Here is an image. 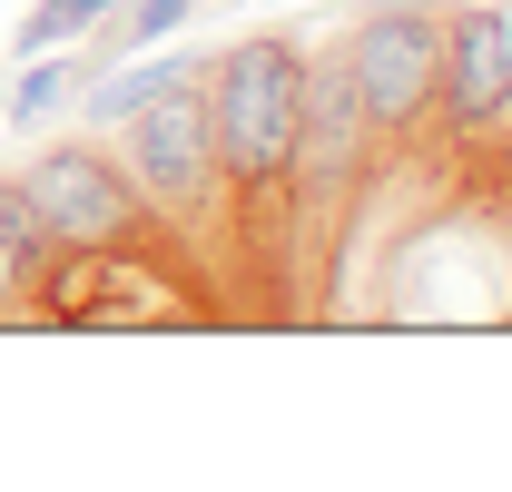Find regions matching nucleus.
Here are the masks:
<instances>
[{
  "label": "nucleus",
  "mask_w": 512,
  "mask_h": 492,
  "mask_svg": "<svg viewBox=\"0 0 512 492\" xmlns=\"http://www.w3.org/2000/svg\"><path fill=\"white\" fill-rule=\"evenodd\" d=\"M296 109H306V40L296 30H247L237 50L207 60L217 178L256 207V227H266V197L286 187V158H296Z\"/></svg>",
  "instance_id": "obj_1"
},
{
  "label": "nucleus",
  "mask_w": 512,
  "mask_h": 492,
  "mask_svg": "<svg viewBox=\"0 0 512 492\" xmlns=\"http://www.w3.org/2000/svg\"><path fill=\"white\" fill-rule=\"evenodd\" d=\"M444 10L453 0H384L365 10L335 50H345V79H355V109L375 138H414L434 119V79H444Z\"/></svg>",
  "instance_id": "obj_2"
},
{
  "label": "nucleus",
  "mask_w": 512,
  "mask_h": 492,
  "mask_svg": "<svg viewBox=\"0 0 512 492\" xmlns=\"http://www.w3.org/2000/svg\"><path fill=\"white\" fill-rule=\"evenodd\" d=\"M128 178L138 197L168 217V227H207L217 217V138H207V69L158 79L138 109H128Z\"/></svg>",
  "instance_id": "obj_3"
},
{
  "label": "nucleus",
  "mask_w": 512,
  "mask_h": 492,
  "mask_svg": "<svg viewBox=\"0 0 512 492\" xmlns=\"http://www.w3.org/2000/svg\"><path fill=\"white\" fill-rule=\"evenodd\" d=\"M10 178L30 187L40 227H50V237H69V246H138V237H148L138 178H128L109 148H89V138L40 148V158H30V168H10Z\"/></svg>",
  "instance_id": "obj_4"
},
{
  "label": "nucleus",
  "mask_w": 512,
  "mask_h": 492,
  "mask_svg": "<svg viewBox=\"0 0 512 492\" xmlns=\"http://www.w3.org/2000/svg\"><path fill=\"white\" fill-rule=\"evenodd\" d=\"M355 158H365V109H355V79H345V50L306 60V109H296V158H286V187L335 217L345 187H355Z\"/></svg>",
  "instance_id": "obj_5"
},
{
  "label": "nucleus",
  "mask_w": 512,
  "mask_h": 492,
  "mask_svg": "<svg viewBox=\"0 0 512 492\" xmlns=\"http://www.w3.org/2000/svg\"><path fill=\"white\" fill-rule=\"evenodd\" d=\"M434 99H444V119L463 138L512 119V10H493V0H453L444 10V79H434Z\"/></svg>",
  "instance_id": "obj_6"
},
{
  "label": "nucleus",
  "mask_w": 512,
  "mask_h": 492,
  "mask_svg": "<svg viewBox=\"0 0 512 492\" xmlns=\"http://www.w3.org/2000/svg\"><path fill=\"white\" fill-rule=\"evenodd\" d=\"M79 79H89V60H30L20 79H10L0 119H10V128H40V119H50V109L69 99V89H79Z\"/></svg>",
  "instance_id": "obj_7"
},
{
  "label": "nucleus",
  "mask_w": 512,
  "mask_h": 492,
  "mask_svg": "<svg viewBox=\"0 0 512 492\" xmlns=\"http://www.w3.org/2000/svg\"><path fill=\"white\" fill-rule=\"evenodd\" d=\"M188 20H197V0H119L99 50H109V60H119V50H158V40H168V30H188Z\"/></svg>",
  "instance_id": "obj_8"
},
{
  "label": "nucleus",
  "mask_w": 512,
  "mask_h": 492,
  "mask_svg": "<svg viewBox=\"0 0 512 492\" xmlns=\"http://www.w3.org/2000/svg\"><path fill=\"white\" fill-rule=\"evenodd\" d=\"M69 30H89V20H79L69 0H30V20L10 30V50H20V60H40V50H60Z\"/></svg>",
  "instance_id": "obj_9"
},
{
  "label": "nucleus",
  "mask_w": 512,
  "mask_h": 492,
  "mask_svg": "<svg viewBox=\"0 0 512 492\" xmlns=\"http://www.w3.org/2000/svg\"><path fill=\"white\" fill-rule=\"evenodd\" d=\"M0 246H10V256H40V246H50V227H40V207H30L20 178H0Z\"/></svg>",
  "instance_id": "obj_10"
},
{
  "label": "nucleus",
  "mask_w": 512,
  "mask_h": 492,
  "mask_svg": "<svg viewBox=\"0 0 512 492\" xmlns=\"http://www.w3.org/2000/svg\"><path fill=\"white\" fill-rule=\"evenodd\" d=\"M178 69H207V60H158V69H128V79H109V89H99V109H89V119H128V109H138V99H148L158 79H178Z\"/></svg>",
  "instance_id": "obj_11"
},
{
  "label": "nucleus",
  "mask_w": 512,
  "mask_h": 492,
  "mask_svg": "<svg viewBox=\"0 0 512 492\" xmlns=\"http://www.w3.org/2000/svg\"><path fill=\"white\" fill-rule=\"evenodd\" d=\"M0 325H20V256L0 246Z\"/></svg>",
  "instance_id": "obj_12"
},
{
  "label": "nucleus",
  "mask_w": 512,
  "mask_h": 492,
  "mask_svg": "<svg viewBox=\"0 0 512 492\" xmlns=\"http://www.w3.org/2000/svg\"><path fill=\"white\" fill-rule=\"evenodd\" d=\"M69 10H79V20H109V10H119V0H69Z\"/></svg>",
  "instance_id": "obj_13"
},
{
  "label": "nucleus",
  "mask_w": 512,
  "mask_h": 492,
  "mask_svg": "<svg viewBox=\"0 0 512 492\" xmlns=\"http://www.w3.org/2000/svg\"><path fill=\"white\" fill-rule=\"evenodd\" d=\"M503 128H512V119H503Z\"/></svg>",
  "instance_id": "obj_14"
}]
</instances>
